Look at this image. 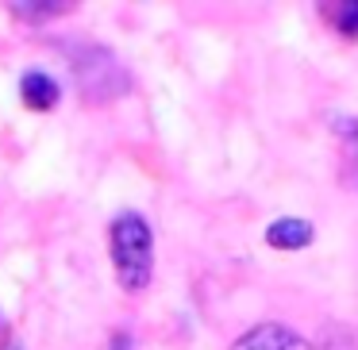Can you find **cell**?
<instances>
[{"label": "cell", "mask_w": 358, "mask_h": 350, "mask_svg": "<svg viewBox=\"0 0 358 350\" xmlns=\"http://www.w3.org/2000/svg\"><path fill=\"white\" fill-rule=\"evenodd\" d=\"M108 247H112V265H116V277L127 293H139L150 285V273H155V235L150 224L139 212H124L116 216L108 231Z\"/></svg>", "instance_id": "1"}, {"label": "cell", "mask_w": 358, "mask_h": 350, "mask_svg": "<svg viewBox=\"0 0 358 350\" xmlns=\"http://www.w3.org/2000/svg\"><path fill=\"white\" fill-rule=\"evenodd\" d=\"M231 350H316V347H312L308 339H301L296 331L281 327V323H258V327H250Z\"/></svg>", "instance_id": "2"}, {"label": "cell", "mask_w": 358, "mask_h": 350, "mask_svg": "<svg viewBox=\"0 0 358 350\" xmlns=\"http://www.w3.org/2000/svg\"><path fill=\"white\" fill-rule=\"evenodd\" d=\"M20 96L31 112H50L58 101H62V89H58L55 78H47L43 70H27L20 78Z\"/></svg>", "instance_id": "3"}, {"label": "cell", "mask_w": 358, "mask_h": 350, "mask_svg": "<svg viewBox=\"0 0 358 350\" xmlns=\"http://www.w3.org/2000/svg\"><path fill=\"white\" fill-rule=\"evenodd\" d=\"M316 239V231H312L308 219H273L270 227H266V242H270L273 250H304L308 242Z\"/></svg>", "instance_id": "4"}, {"label": "cell", "mask_w": 358, "mask_h": 350, "mask_svg": "<svg viewBox=\"0 0 358 350\" xmlns=\"http://www.w3.org/2000/svg\"><path fill=\"white\" fill-rule=\"evenodd\" d=\"M339 147H343V173L358 189V119H339Z\"/></svg>", "instance_id": "5"}, {"label": "cell", "mask_w": 358, "mask_h": 350, "mask_svg": "<svg viewBox=\"0 0 358 350\" xmlns=\"http://www.w3.org/2000/svg\"><path fill=\"white\" fill-rule=\"evenodd\" d=\"M324 16L331 20V27L343 39H358V0H350V4H324Z\"/></svg>", "instance_id": "6"}, {"label": "cell", "mask_w": 358, "mask_h": 350, "mask_svg": "<svg viewBox=\"0 0 358 350\" xmlns=\"http://www.w3.org/2000/svg\"><path fill=\"white\" fill-rule=\"evenodd\" d=\"M8 8H12V16H20V20H50V16H66L70 4H20V0H12Z\"/></svg>", "instance_id": "7"}, {"label": "cell", "mask_w": 358, "mask_h": 350, "mask_svg": "<svg viewBox=\"0 0 358 350\" xmlns=\"http://www.w3.org/2000/svg\"><path fill=\"white\" fill-rule=\"evenodd\" d=\"M8 350H20V347H8Z\"/></svg>", "instance_id": "8"}]
</instances>
